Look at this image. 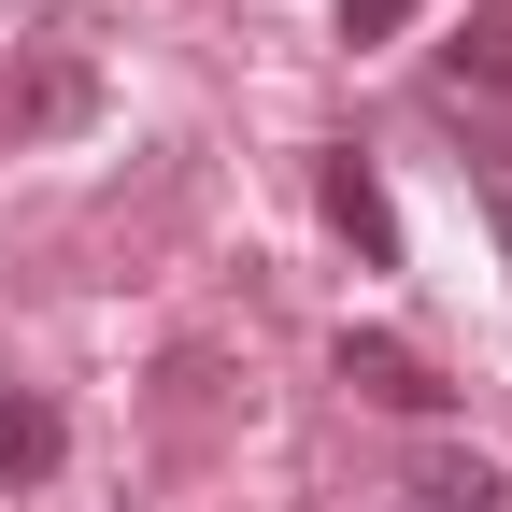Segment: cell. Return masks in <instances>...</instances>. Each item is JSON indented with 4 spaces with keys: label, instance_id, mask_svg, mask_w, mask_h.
Here are the masks:
<instances>
[{
    "label": "cell",
    "instance_id": "1",
    "mask_svg": "<svg viewBox=\"0 0 512 512\" xmlns=\"http://www.w3.org/2000/svg\"><path fill=\"white\" fill-rule=\"evenodd\" d=\"M342 384H356L370 413H441V399H456V384H441L413 342H384V328H342Z\"/></svg>",
    "mask_w": 512,
    "mask_h": 512
},
{
    "label": "cell",
    "instance_id": "2",
    "mask_svg": "<svg viewBox=\"0 0 512 512\" xmlns=\"http://www.w3.org/2000/svg\"><path fill=\"white\" fill-rule=\"evenodd\" d=\"M313 185H328V228H342V242L370 256V271H399V214H384V171H370V157L342 143V157L313 171Z\"/></svg>",
    "mask_w": 512,
    "mask_h": 512
},
{
    "label": "cell",
    "instance_id": "3",
    "mask_svg": "<svg viewBox=\"0 0 512 512\" xmlns=\"http://www.w3.org/2000/svg\"><path fill=\"white\" fill-rule=\"evenodd\" d=\"M57 441H72V427H57L43 384H0V484H43V470H57Z\"/></svg>",
    "mask_w": 512,
    "mask_h": 512
},
{
    "label": "cell",
    "instance_id": "4",
    "mask_svg": "<svg viewBox=\"0 0 512 512\" xmlns=\"http://www.w3.org/2000/svg\"><path fill=\"white\" fill-rule=\"evenodd\" d=\"M441 86H456V100H470V86H512V0H484V15H470V43L441 57Z\"/></svg>",
    "mask_w": 512,
    "mask_h": 512
},
{
    "label": "cell",
    "instance_id": "5",
    "mask_svg": "<svg viewBox=\"0 0 512 512\" xmlns=\"http://www.w3.org/2000/svg\"><path fill=\"white\" fill-rule=\"evenodd\" d=\"M413 498H427V512H512V484H498L484 456H427V470H413Z\"/></svg>",
    "mask_w": 512,
    "mask_h": 512
},
{
    "label": "cell",
    "instance_id": "6",
    "mask_svg": "<svg viewBox=\"0 0 512 512\" xmlns=\"http://www.w3.org/2000/svg\"><path fill=\"white\" fill-rule=\"evenodd\" d=\"M86 114V72H72V57H43V72H29V128H72Z\"/></svg>",
    "mask_w": 512,
    "mask_h": 512
},
{
    "label": "cell",
    "instance_id": "7",
    "mask_svg": "<svg viewBox=\"0 0 512 512\" xmlns=\"http://www.w3.org/2000/svg\"><path fill=\"white\" fill-rule=\"evenodd\" d=\"M413 29V0H342V43H399Z\"/></svg>",
    "mask_w": 512,
    "mask_h": 512
},
{
    "label": "cell",
    "instance_id": "8",
    "mask_svg": "<svg viewBox=\"0 0 512 512\" xmlns=\"http://www.w3.org/2000/svg\"><path fill=\"white\" fill-rule=\"evenodd\" d=\"M484 214H498V228H512V143H498V157H484Z\"/></svg>",
    "mask_w": 512,
    "mask_h": 512
}]
</instances>
